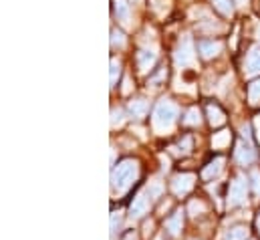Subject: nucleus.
<instances>
[{
	"label": "nucleus",
	"instance_id": "f257e3e1",
	"mask_svg": "<svg viewBox=\"0 0 260 240\" xmlns=\"http://www.w3.org/2000/svg\"><path fill=\"white\" fill-rule=\"evenodd\" d=\"M139 174V166L135 160H123L121 164H117L113 170H111V188L115 192H125L131 184L135 182Z\"/></svg>",
	"mask_w": 260,
	"mask_h": 240
},
{
	"label": "nucleus",
	"instance_id": "f03ea898",
	"mask_svg": "<svg viewBox=\"0 0 260 240\" xmlns=\"http://www.w3.org/2000/svg\"><path fill=\"white\" fill-rule=\"evenodd\" d=\"M178 115H180V109H178L176 103H172L170 99L157 101V105L153 109V117H151L153 129L155 131H166V129L174 127V123L178 121Z\"/></svg>",
	"mask_w": 260,
	"mask_h": 240
},
{
	"label": "nucleus",
	"instance_id": "7ed1b4c3",
	"mask_svg": "<svg viewBox=\"0 0 260 240\" xmlns=\"http://www.w3.org/2000/svg\"><path fill=\"white\" fill-rule=\"evenodd\" d=\"M246 194H248V180L246 176H236L234 182L230 184V190H228V206H242L246 202Z\"/></svg>",
	"mask_w": 260,
	"mask_h": 240
},
{
	"label": "nucleus",
	"instance_id": "20e7f679",
	"mask_svg": "<svg viewBox=\"0 0 260 240\" xmlns=\"http://www.w3.org/2000/svg\"><path fill=\"white\" fill-rule=\"evenodd\" d=\"M174 59H176V65H178V67H182V69L194 63V59H196L194 41H192V37H190V35H184V39L180 41V45H178V49H176Z\"/></svg>",
	"mask_w": 260,
	"mask_h": 240
},
{
	"label": "nucleus",
	"instance_id": "39448f33",
	"mask_svg": "<svg viewBox=\"0 0 260 240\" xmlns=\"http://www.w3.org/2000/svg\"><path fill=\"white\" fill-rule=\"evenodd\" d=\"M151 198H149V194L143 190V192H139L135 198H133V202H131L129 206V214L131 218H141L143 214H147V210H149V206H151Z\"/></svg>",
	"mask_w": 260,
	"mask_h": 240
},
{
	"label": "nucleus",
	"instance_id": "423d86ee",
	"mask_svg": "<svg viewBox=\"0 0 260 240\" xmlns=\"http://www.w3.org/2000/svg\"><path fill=\"white\" fill-rule=\"evenodd\" d=\"M234 160L238 164H242V166H248V164H252L256 160V152H254V147L250 143L238 141L236 143V149H234Z\"/></svg>",
	"mask_w": 260,
	"mask_h": 240
},
{
	"label": "nucleus",
	"instance_id": "0eeeda50",
	"mask_svg": "<svg viewBox=\"0 0 260 240\" xmlns=\"http://www.w3.org/2000/svg\"><path fill=\"white\" fill-rule=\"evenodd\" d=\"M194 182H196L194 174H178V176L172 180V190H174V194L184 196V194H188V192L194 188Z\"/></svg>",
	"mask_w": 260,
	"mask_h": 240
},
{
	"label": "nucleus",
	"instance_id": "6e6552de",
	"mask_svg": "<svg viewBox=\"0 0 260 240\" xmlns=\"http://www.w3.org/2000/svg\"><path fill=\"white\" fill-rule=\"evenodd\" d=\"M198 51L204 59H214L220 55L222 51V43L220 41H200L198 43Z\"/></svg>",
	"mask_w": 260,
	"mask_h": 240
},
{
	"label": "nucleus",
	"instance_id": "1a4fd4ad",
	"mask_svg": "<svg viewBox=\"0 0 260 240\" xmlns=\"http://www.w3.org/2000/svg\"><path fill=\"white\" fill-rule=\"evenodd\" d=\"M155 61H157V53H155V51L143 49V51L137 53V65H139V69H141L143 73H147L149 69H153Z\"/></svg>",
	"mask_w": 260,
	"mask_h": 240
},
{
	"label": "nucleus",
	"instance_id": "9d476101",
	"mask_svg": "<svg viewBox=\"0 0 260 240\" xmlns=\"http://www.w3.org/2000/svg\"><path fill=\"white\" fill-rule=\"evenodd\" d=\"M222 168H224V158H214L212 162H208V164L204 166L202 178H204V180H212V178H216V176L222 172Z\"/></svg>",
	"mask_w": 260,
	"mask_h": 240
},
{
	"label": "nucleus",
	"instance_id": "9b49d317",
	"mask_svg": "<svg viewBox=\"0 0 260 240\" xmlns=\"http://www.w3.org/2000/svg\"><path fill=\"white\" fill-rule=\"evenodd\" d=\"M113 12H115V16H117L119 22L129 24L131 8H129V4H127V0H113Z\"/></svg>",
	"mask_w": 260,
	"mask_h": 240
},
{
	"label": "nucleus",
	"instance_id": "f8f14e48",
	"mask_svg": "<svg viewBox=\"0 0 260 240\" xmlns=\"http://www.w3.org/2000/svg\"><path fill=\"white\" fill-rule=\"evenodd\" d=\"M182 226H184V212H182V210H178L172 218H168L166 228H168V232H170L172 236H178V234H180V230H182Z\"/></svg>",
	"mask_w": 260,
	"mask_h": 240
},
{
	"label": "nucleus",
	"instance_id": "ddd939ff",
	"mask_svg": "<svg viewBox=\"0 0 260 240\" xmlns=\"http://www.w3.org/2000/svg\"><path fill=\"white\" fill-rule=\"evenodd\" d=\"M246 73H248V75H258L260 73V45L254 47V49L248 53V59H246Z\"/></svg>",
	"mask_w": 260,
	"mask_h": 240
},
{
	"label": "nucleus",
	"instance_id": "4468645a",
	"mask_svg": "<svg viewBox=\"0 0 260 240\" xmlns=\"http://www.w3.org/2000/svg\"><path fill=\"white\" fill-rule=\"evenodd\" d=\"M127 109H129V113L135 117V119H141V117H145V113H147L149 105H147V101H145V99H133V101H129Z\"/></svg>",
	"mask_w": 260,
	"mask_h": 240
},
{
	"label": "nucleus",
	"instance_id": "2eb2a0df",
	"mask_svg": "<svg viewBox=\"0 0 260 240\" xmlns=\"http://www.w3.org/2000/svg\"><path fill=\"white\" fill-rule=\"evenodd\" d=\"M206 111H208L210 123H212L214 127H218V125H222V123L226 121V115H224V111H222L218 105H208V107H206Z\"/></svg>",
	"mask_w": 260,
	"mask_h": 240
},
{
	"label": "nucleus",
	"instance_id": "dca6fc26",
	"mask_svg": "<svg viewBox=\"0 0 260 240\" xmlns=\"http://www.w3.org/2000/svg\"><path fill=\"white\" fill-rule=\"evenodd\" d=\"M212 4H214V8H216L220 14H224V16H232V12H234L232 0H212Z\"/></svg>",
	"mask_w": 260,
	"mask_h": 240
},
{
	"label": "nucleus",
	"instance_id": "f3484780",
	"mask_svg": "<svg viewBox=\"0 0 260 240\" xmlns=\"http://www.w3.org/2000/svg\"><path fill=\"white\" fill-rule=\"evenodd\" d=\"M248 101L250 105H260V79L248 85Z\"/></svg>",
	"mask_w": 260,
	"mask_h": 240
},
{
	"label": "nucleus",
	"instance_id": "a211bd4d",
	"mask_svg": "<svg viewBox=\"0 0 260 240\" xmlns=\"http://www.w3.org/2000/svg\"><path fill=\"white\" fill-rule=\"evenodd\" d=\"M246 238H248V228H244V226L230 228L228 234H226V240H246Z\"/></svg>",
	"mask_w": 260,
	"mask_h": 240
},
{
	"label": "nucleus",
	"instance_id": "6ab92c4d",
	"mask_svg": "<svg viewBox=\"0 0 260 240\" xmlns=\"http://www.w3.org/2000/svg\"><path fill=\"white\" fill-rule=\"evenodd\" d=\"M192 137H184L176 147H174V154H178V156H188L190 152H192Z\"/></svg>",
	"mask_w": 260,
	"mask_h": 240
},
{
	"label": "nucleus",
	"instance_id": "aec40b11",
	"mask_svg": "<svg viewBox=\"0 0 260 240\" xmlns=\"http://www.w3.org/2000/svg\"><path fill=\"white\" fill-rule=\"evenodd\" d=\"M202 123V115H200V111L198 109H190L188 113H186V117H184V125H200Z\"/></svg>",
	"mask_w": 260,
	"mask_h": 240
},
{
	"label": "nucleus",
	"instance_id": "412c9836",
	"mask_svg": "<svg viewBox=\"0 0 260 240\" xmlns=\"http://www.w3.org/2000/svg\"><path fill=\"white\" fill-rule=\"evenodd\" d=\"M230 141V131H220L214 135V147H224Z\"/></svg>",
	"mask_w": 260,
	"mask_h": 240
},
{
	"label": "nucleus",
	"instance_id": "4be33fe9",
	"mask_svg": "<svg viewBox=\"0 0 260 240\" xmlns=\"http://www.w3.org/2000/svg\"><path fill=\"white\" fill-rule=\"evenodd\" d=\"M119 75H121V63L113 59L111 61V87H115V85H117Z\"/></svg>",
	"mask_w": 260,
	"mask_h": 240
},
{
	"label": "nucleus",
	"instance_id": "5701e85b",
	"mask_svg": "<svg viewBox=\"0 0 260 240\" xmlns=\"http://www.w3.org/2000/svg\"><path fill=\"white\" fill-rule=\"evenodd\" d=\"M111 45L113 47H125V37L121 31H117V28L111 31Z\"/></svg>",
	"mask_w": 260,
	"mask_h": 240
},
{
	"label": "nucleus",
	"instance_id": "b1692460",
	"mask_svg": "<svg viewBox=\"0 0 260 240\" xmlns=\"http://www.w3.org/2000/svg\"><path fill=\"white\" fill-rule=\"evenodd\" d=\"M166 77H168V73H166V69H161L157 75H153V77L149 79V83H151V85H157V83H159V81H164Z\"/></svg>",
	"mask_w": 260,
	"mask_h": 240
},
{
	"label": "nucleus",
	"instance_id": "393cba45",
	"mask_svg": "<svg viewBox=\"0 0 260 240\" xmlns=\"http://www.w3.org/2000/svg\"><path fill=\"white\" fill-rule=\"evenodd\" d=\"M204 210H206V206H204L202 202H192V204H190V212H192L194 216H198V212H204Z\"/></svg>",
	"mask_w": 260,
	"mask_h": 240
},
{
	"label": "nucleus",
	"instance_id": "a878e982",
	"mask_svg": "<svg viewBox=\"0 0 260 240\" xmlns=\"http://www.w3.org/2000/svg\"><path fill=\"white\" fill-rule=\"evenodd\" d=\"M111 115H113L111 123L115 125V123H121V115H123V111H121V109H113V111H111Z\"/></svg>",
	"mask_w": 260,
	"mask_h": 240
},
{
	"label": "nucleus",
	"instance_id": "bb28decb",
	"mask_svg": "<svg viewBox=\"0 0 260 240\" xmlns=\"http://www.w3.org/2000/svg\"><path fill=\"white\" fill-rule=\"evenodd\" d=\"M119 228V214L117 212H113V216H111V230L115 232Z\"/></svg>",
	"mask_w": 260,
	"mask_h": 240
},
{
	"label": "nucleus",
	"instance_id": "cd10ccee",
	"mask_svg": "<svg viewBox=\"0 0 260 240\" xmlns=\"http://www.w3.org/2000/svg\"><path fill=\"white\" fill-rule=\"evenodd\" d=\"M252 184H254L256 194H260V172H254V174H252Z\"/></svg>",
	"mask_w": 260,
	"mask_h": 240
},
{
	"label": "nucleus",
	"instance_id": "c85d7f7f",
	"mask_svg": "<svg viewBox=\"0 0 260 240\" xmlns=\"http://www.w3.org/2000/svg\"><path fill=\"white\" fill-rule=\"evenodd\" d=\"M256 226H258V230H260V216H258V220H256Z\"/></svg>",
	"mask_w": 260,
	"mask_h": 240
},
{
	"label": "nucleus",
	"instance_id": "c756f323",
	"mask_svg": "<svg viewBox=\"0 0 260 240\" xmlns=\"http://www.w3.org/2000/svg\"><path fill=\"white\" fill-rule=\"evenodd\" d=\"M240 2H244V0H240Z\"/></svg>",
	"mask_w": 260,
	"mask_h": 240
}]
</instances>
